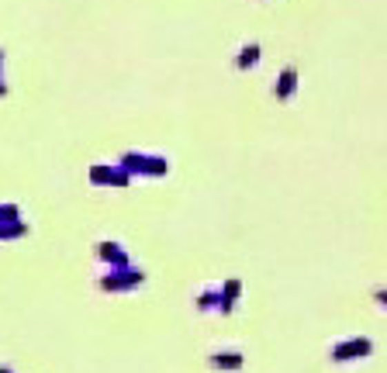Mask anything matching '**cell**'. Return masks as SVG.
<instances>
[{"label": "cell", "instance_id": "1", "mask_svg": "<svg viewBox=\"0 0 387 373\" xmlns=\"http://www.w3.org/2000/svg\"><path fill=\"white\" fill-rule=\"evenodd\" d=\"M373 345L370 339H349V342H335L332 345V359H353V356H366Z\"/></svg>", "mask_w": 387, "mask_h": 373}, {"label": "cell", "instance_id": "2", "mask_svg": "<svg viewBox=\"0 0 387 373\" xmlns=\"http://www.w3.org/2000/svg\"><path fill=\"white\" fill-rule=\"evenodd\" d=\"M294 87H297V73H294V70H284L280 80H277V87H273L277 101H287V97L294 94Z\"/></svg>", "mask_w": 387, "mask_h": 373}, {"label": "cell", "instance_id": "3", "mask_svg": "<svg viewBox=\"0 0 387 373\" xmlns=\"http://www.w3.org/2000/svg\"><path fill=\"white\" fill-rule=\"evenodd\" d=\"M235 297H239V280H228L225 290H221V311H232Z\"/></svg>", "mask_w": 387, "mask_h": 373}, {"label": "cell", "instance_id": "4", "mask_svg": "<svg viewBox=\"0 0 387 373\" xmlns=\"http://www.w3.org/2000/svg\"><path fill=\"white\" fill-rule=\"evenodd\" d=\"M256 59H259V52H256V46H246V52H242V56H239V66H242V70H246V66H252V63H256Z\"/></svg>", "mask_w": 387, "mask_h": 373}, {"label": "cell", "instance_id": "5", "mask_svg": "<svg viewBox=\"0 0 387 373\" xmlns=\"http://www.w3.org/2000/svg\"><path fill=\"white\" fill-rule=\"evenodd\" d=\"M373 297H377V304H384V308H387V290H377Z\"/></svg>", "mask_w": 387, "mask_h": 373}]
</instances>
